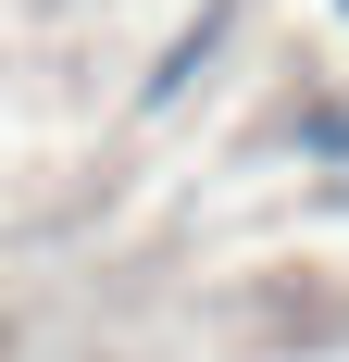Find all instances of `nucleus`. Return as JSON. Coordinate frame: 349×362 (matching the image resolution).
<instances>
[{
	"label": "nucleus",
	"instance_id": "1",
	"mask_svg": "<svg viewBox=\"0 0 349 362\" xmlns=\"http://www.w3.org/2000/svg\"><path fill=\"white\" fill-rule=\"evenodd\" d=\"M212 50H225V0H212L200 25H187V50H174V63H162V75H150V100H174V88H187V75H200V63H212Z\"/></svg>",
	"mask_w": 349,
	"mask_h": 362
},
{
	"label": "nucleus",
	"instance_id": "2",
	"mask_svg": "<svg viewBox=\"0 0 349 362\" xmlns=\"http://www.w3.org/2000/svg\"><path fill=\"white\" fill-rule=\"evenodd\" d=\"M300 150H349V100H324L312 125H300Z\"/></svg>",
	"mask_w": 349,
	"mask_h": 362
},
{
	"label": "nucleus",
	"instance_id": "3",
	"mask_svg": "<svg viewBox=\"0 0 349 362\" xmlns=\"http://www.w3.org/2000/svg\"><path fill=\"white\" fill-rule=\"evenodd\" d=\"M337 13H349V0H337Z\"/></svg>",
	"mask_w": 349,
	"mask_h": 362
}]
</instances>
